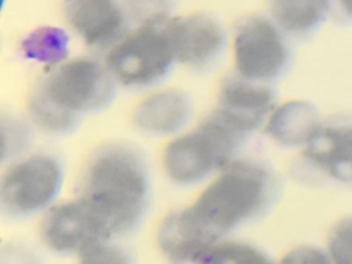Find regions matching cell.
Here are the masks:
<instances>
[{"label": "cell", "instance_id": "cell-3", "mask_svg": "<svg viewBox=\"0 0 352 264\" xmlns=\"http://www.w3.org/2000/svg\"><path fill=\"white\" fill-rule=\"evenodd\" d=\"M118 84L104 62L89 56L62 60L34 85L28 118L34 129L51 136L73 133L82 118L107 110Z\"/></svg>", "mask_w": 352, "mask_h": 264}, {"label": "cell", "instance_id": "cell-18", "mask_svg": "<svg viewBox=\"0 0 352 264\" xmlns=\"http://www.w3.org/2000/svg\"><path fill=\"white\" fill-rule=\"evenodd\" d=\"M326 252L331 264H352V214L333 224L327 235Z\"/></svg>", "mask_w": 352, "mask_h": 264}, {"label": "cell", "instance_id": "cell-17", "mask_svg": "<svg viewBox=\"0 0 352 264\" xmlns=\"http://www.w3.org/2000/svg\"><path fill=\"white\" fill-rule=\"evenodd\" d=\"M32 124L14 114H1V161L12 162L26 155L32 142Z\"/></svg>", "mask_w": 352, "mask_h": 264}, {"label": "cell", "instance_id": "cell-21", "mask_svg": "<svg viewBox=\"0 0 352 264\" xmlns=\"http://www.w3.org/2000/svg\"><path fill=\"white\" fill-rule=\"evenodd\" d=\"M0 264H43V261L29 245L10 241L1 246Z\"/></svg>", "mask_w": 352, "mask_h": 264}, {"label": "cell", "instance_id": "cell-6", "mask_svg": "<svg viewBox=\"0 0 352 264\" xmlns=\"http://www.w3.org/2000/svg\"><path fill=\"white\" fill-rule=\"evenodd\" d=\"M118 87L147 89L164 81L176 65L164 25L135 26L103 59Z\"/></svg>", "mask_w": 352, "mask_h": 264}, {"label": "cell", "instance_id": "cell-8", "mask_svg": "<svg viewBox=\"0 0 352 264\" xmlns=\"http://www.w3.org/2000/svg\"><path fill=\"white\" fill-rule=\"evenodd\" d=\"M298 169L314 184L352 187V116L338 114L322 121L302 147Z\"/></svg>", "mask_w": 352, "mask_h": 264}, {"label": "cell", "instance_id": "cell-23", "mask_svg": "<svg viewBox=\"0 0 352 264\" xmlns=\"http://www.w3.org/2000/svg\"><path fill=\"white\" fill-rule=\"evenodd\" d=\"M330 14L340 22H352V0H330Z\"/></svg>", "mask_w": 352, "mask_h": 264}, {"label": "cell", "instance_id": "cell-12", "mask_svg": "<svg viewBox=\"0 0 352 264\" xmlns=\"http://www.w3.org/2000/svg\"><path fill=\"white\" fill-rule=\"evenodd\" d=\"M65 18L92 50L107 52L129 32V18L118 0H66Z\"/></svg>", "mask_w": 352, "mask_h": 264}, {"label": "cell", "instance_id": "cell-19", "mask_svg": "<svg viewBox=\"0 0 352 264\" xmlns=\"http://www.w3.org/2000/svg\"><path fill=\"white\" fill-rule=\"evenodd\" d=\"M124 8L136 26L164 25L170 18L169 0H126Z\"/></svg>", "mask_w": 352, "mask_h": 264}, {"label": "cell", "instance_id": "cell-13", "mask_svg": "<svg viewBox=\"0 0 352 264\" xmlns=\"http://www.w3.org/2000/svg\"><path fill=\"white\" fill-rule=\"evenodd\" d=\"M192 118V100L180 88H158L147 94L132 110L133 128L150 138H175Z\"/></svg>", "mask_w": 352, "mask_h": 264}, {"label": "cell", "instance_id": "cell-15", "mask_svg": "<svg viewBox=\"0 0 352 264\" xmlns=\"http://www.w3.org/2000/svg\"><path fill=\"white\" fill-rule=\"evenodd\" d=\"M270 18L286 34L307 37L330 14V0H268Z\"/></svg>", "mask_w": 352, "mask_h": 264}, {"label": "cell", "instance_id": "cell-4", "mask_svg": "<svg viewBox=\"0 0 352 264\" xmlns=\"http://www.w3.org/2000/svg\"><path fill=\"white\" fill-rule=\"evenodd\" d=\"M248 139L213 109L194 128L170 138L161 154L164 175L177 187L199 186L239 158Z\"/></svg>", "mask_w": 352, "mask_h": 264}, {"label": "cell", "instance_id": "cell-5", "mask_svg": "<svg viewBox=\"0 0 352 264\" xmlns=\"http://www.w3.org/2000/svg\"><path fill=\"white\" fill-rule=\"evenodd\" d=\"M65 182V168L52 153H29L8 162L0 177V210L11 220L45 213L56 204Z\"/></svg>", "mask_w": 352, "mask_h": 264}, {"label": "cell", "instance_id": "cell-1", "mask_svg": "<svg viewBox=\"0 0 352 264\" xmlns=\"http://www.w3.org/2000/svg\"><path fill=\"white\" fill-rule=\"evenodd\" d=\"M280 192V177L270 164L239 157L206 182L190 205L162 217L157 246L172 264H194L216 242L270 212Z\"/></svg>", "mask_w": 352, "mask_h": 264}, {"label": "cell", "instance_id": "cell-14", "mask_svg": "<svg viewBox=\"0 0 352 264\" xmlns=\"http://www.w3.org/2000/svg\"><path fill=\"white\" fill-rule=\"evenodd\" d=\"M322 125L318 109L307 100L293 99L276 104L264 132L275 144L285 148L305 147Z\"/></svg>", "mask_w": 352, "mask_h": 264}, {"label": "cell", "instance_id": "cell-22", "mask_svg": "<svg viewBox=\"0 0 352 264\" xmlns=\"http://www.w3.org/2000/svg\"><path fill=\"white\" fill-rule=\"evenodd\" d=\"M278 264H331V261L326 250L312 245H300L290 249Z\"/></svg>", "mask_w": 352, "mask_h": 264}, {"label": "cell", "instance_id": "cell-10", "mask_svg": "<svg viewBox=\"0 0 352 264\" xmlns=\"http://www.w3.org/2000/svg\"><path fill=\"white\" fill-rule=\"evenodd\" d=\"M164 30L176 63L195 72L214 66L226 48L224 29L206 14L170 16L164 23Z\"/></svg>", "mask_w": 352, "mask_h": 264}, {"label": "cell", "instance_id": "cell-16", "mask_svg": "<svg viewBox=\"0 0 352 264\" xmlns=\"http://www.w3.org/2000/svg\"><path fill=\"white\" fill-rule=\"evenodd\" d=\"M194 264H278L258 246L236 239H223L210 246Z\"/></svg>", "mask_w": 352, "mask_h": 264}, {"label": "cell", "instance_id": "cell-11", "mask_svg": "<svg viewBox=\"0 0 352 264\" xmlns=\"http://www.w3.org/2000/svg\"><path fill=\"white\" fill-rule=\"evenodd\" d=\"M275 106L276 96L271 85L246 80L232 72L220 82L214 110L250 136L264 129Z\"/></svg>", "mask_w": 352, "mask_h": 264}, {"label": "cell", "instance_id": "cell-20", "mask_svg": "<svg viewBox=\"0 0 352 264\" xmlns=\"http://www.w3.org/2000/svg\"><path fill=\"white\" fill-rule=\"evenodd\" d=\"M78 264H133L126 248L116 241L99 242L77 256Z\"/></svg>", "mask_w": 352, "mask_h": 264}, {"label": "cell", "instance_id": "cell-7", "mask_svg": "<svg viewBox=\"0 0 352 264\" xmlns=\"http://www.w3.org/2000/svg\"><path fill=\"white\" fill-rule=\"evenodd\" d=\"M232 58L235 74L271 85L289 69L292 50L286 34L270 16L250 15L235 29Z\"/></svg>", "mask_w": 352, "mask_h": 264}, {"label": "cell", "instance_id": "cell-9", "mask_svg": "<svg viewBox=\"0 0 352 264\" xmlns=\"http://www.w3.org/2000/svg\"><path fill=\"white\" fill-rule=\"evenodd\" d=\"M38 235L48 250L62 256H78L99 242L114 241L99 216L76 195L43 213Z\"/></svg>", "mask_w": 352, "mask_h": 264}, {"label": "cell", "instance_id": "cell-2", "mask_svg": "<svg viewBox=\"0 0 352 264\" xmlns=\"http://www.w3.org/2000/svg\"><path fill=\"white\" fill-rule=\"evenodd\" d=\"M76 197L99 216L114 241L132 234L151 197L150 169L142 150L122 140L99 144L80 170Z\"/></svg>", "mask_w": 352, "mask_h": 264}]
</instances>
